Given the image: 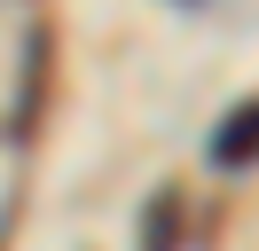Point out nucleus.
<instances>
[{
	"label": "nucleus",
	"instance_id": "39448f33",
	"mask_svg": "<svg viewBox=\"0 0 259 251\" xmlns=\"http://www.w3.org/2000/svg\"><path fill=\"white\" fill-rule=\"evenodd\" d=\"M181 8H204V0H181Z\"/></svg>",
	"mask_w": 259,
	"mask_h": 251
},
{
	"label": "nucleus",
	"instance_id": "20e7f679",
	"mask_svg": "<svg viewBox=\"0 0 259 251\" xmlns=\"http://www.w3.org/2000/svg\"><path fill=\"white\" fill-rule=\"evenodd\" d=\"M0 251H8V220H0Z\"/></svg>",
	"mask_w": 259,
	"mask_h": 251
},
{
	"label": "nucleus",
	"instance_id": "f03ea898",
	"mask_svg": "<svg viewBox=\"0 0 259 251\" xmlns=\"http://www.w3.org/2000/svg\"><path fill=\"white\" fill-rule=\"evenodd\" d=\"M24 102H16V134H32V118H39V102H48V71H55V31L39 24L32 39H24Z\"/></svg>",
	"mask_w": 259,
	"mask_h": 251
},
{
	"label": "nucleus",
	"instance_id": "f257e3e1",
	"mask_svg": "<svg viewBox=\"0 0 259 251\" xmlns=\"http://www.w3.org/2000/svg\"><path fill=\"white\" fill-rule=\"evenodd\" d=\"M204 157H212L220 173H251V165H259V94H251V102H236L220 126H212Z\"/></svg>",
	"mask_w": 259,
	"mask_h": 251
},
{
	"label": "nucleus",
	"instance_id": "7ed1b4c3",
	"mask_svg": "<svg viewBox=\"0 0 259 251\" xmlns=\"http://www.w3.org/2000/svg\"><path fill=\"white\" fill-rule=\"evenodd\" d=\"M181 220H189V196L157 188V204L142 212V251H181Z\"/></svg>",
	"mask_w": 259,
	"mask_h": 251
}]
</instances>
